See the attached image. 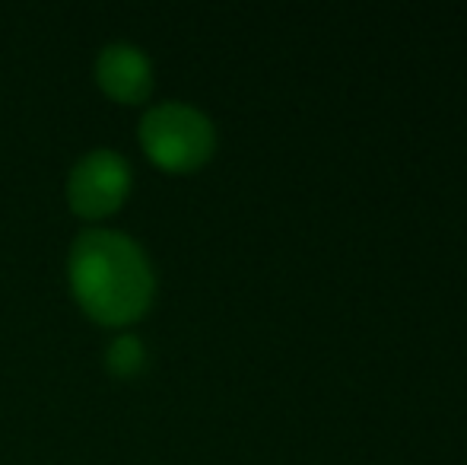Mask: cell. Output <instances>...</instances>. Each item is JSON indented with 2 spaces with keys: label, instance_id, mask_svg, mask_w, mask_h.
I'll use <instances>...</instances> for the list:
<instances>
[{
  "label": "cell",
  "instance_id": "cell-1",
  "mask_svg": "<svg viewBox=\"0 0 467 465\" xmlns=\"http://www.w3.org/2000/svg\"><path fill=\"white\" fill-rule=\"evenodd\" d=\"M70 287L99 325H130L147 316L156 274L147 252L118 230H87L70 246Z\"/></svg>",
  "mask_w": 467,
  "mask_h": 465
},
{
  "label": "cell",
  "instance_id": "cell-2",
  "mask_svg": "<svg viewBox=\"0 0 467 465\" xmlns=\"http://www.w3.org/2000/svg\"><path fill=\"white\" fill-rule=\"evenodd\" d=\"M140 143L156 166L169 173H194L213 156V122L185 102H162L140 122Z\"/></svg>",
  "mask_w": 467,
  "mask_h": 465
},
{
  "label": "cell",
  "instance_id": "cell-3",
  "mask_svg": "<svg viewBox=\"0 0 467 465\" xmlns=\"http://www.w3.org/2000/svg\"><path fill=\"white\" fill-rule=\"evenodd\" d=\"M130 192V166L115 150H93L87 153L67 179L70 211L87 220L115 214Z\"/></svg>",
  "mask_w": 467,
  "mask_h": 465
},
{
  "label": "cell",
  "instance_id": "cell-4",
  "mask_svg": "<svg viewBox=\"0 0 467 465\" xmlns=\"http://www.w3.org/2000/svg\"><path fill=\"white\" fill-rule=\"evenodd\" d=\"M96 80L115 102H143L153 90V64L137 45L115 42L99 51Z\"/></svg>",
  "mask_w": 467,
  "mask_h": 465
},
{
  "label": "cell",
  "instance_id": "cell-5",
  "mask_svg": "<svg viewBox=\"0 0 467 465\" xmlns=\"http://www.w3.org/2000/svg\"><path fill=\"white\" fill-rule=\"evenodd\" d=\"M105 366H109V373L118 379L140 376L143 366H147V351H143L140 338H134V335L115 338V342L109 344V351H105Z\"/></svg>",
  "mask_w": 467,
  "mask_h": 465
}]
</instances>
